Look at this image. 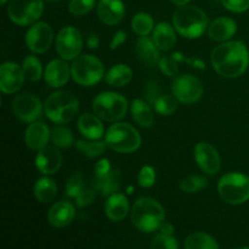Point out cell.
Masks as SVG:
<instances>
[{"mask_svg": "<svg viewBox=\"0 0 249 249\" xmlns=\"http://www.w3.org/2000/svg\"><path fill=\"white\" fill-rule=\"evenodd\" d=\"M51 139V130L43 122H33L24 131V141L31 150L40 151L48 146Z\"/></svg>", "mask_w": 249, "mask_h": 249, "instance_id": "obj_20", "label": "cell"}, {"mask_svg": "<svg viewBox=\"0 0 249 249\" xmlns=\"http://www.w3.org/2000/svg\"><path fill=\"white\" fill-rule=\"evenodd\" d=\"M218 192L226 203H246L249 199V177L242 173H228L219 180Z\"/></svg>", "mask_w": 249, "mask_h": 249, "instance_id": "obj_7", "label": "cell"}, {"mask_svg": "<svg viewBox=\"0 0 249 249\" xmlns=\"http://www.w3.org/2000/svg\"><path fill=\"white\" fill-rule=\"evenodd\" d=\"M44 12L43 0H10L7 15L15 24L31 26Z\"/></svg>", "mask_w": 249, "mask_h": 249, "instance_id": "obj_9", "label": "cell"}, {"mask_svg": "<svg viewBox=\"0 0 249 249\" xmlns=\"http://www.w3.org/2000/svg\"><path fill=\"white\" fill-rule=\"evenodd\" d=\"M131 78H133V71L124 63L112 66L107 74L105 75V80L107 84L113 88L125 87L131 82Z\"/></svg>", "mask_w": 249, "mask_h": 249, "instance_id": "obj_28", "label": "cell"}, {"mask_svg": "<svg viewBox=\"0 0 249 249\" xmlns=\"http://www.w3.org/2000/svg\"><path fill=\"white\" fill-rule=\"evenodd\" d=\"M112 169L111 163L107 158H104V160H100L99 162L96 163L94 168V174H102V173L109 172Z\"/></svg>", "mask_w": 249, "mask_h": 249, "instance_id": "obj_45", "label": "cell"}, {"mask_svg": "<svg viewBox=\"0 0 249 249\" xmlns=\"http://www.w3.org/2000/svg\"><path fill=\"white\" fill-rule=\"evenodd\" d=\"M51 141H53L56 147H71L73 143H75L74 134L70 128H66V126L62 125L55 126L51 130Z\"/></svg>", "mask_w": 249, "mask_h": 249, "instance_id": "obj_35", "label": "cell"}, {"mask_svg": "<svg viewBox=\"0 0 249 249\" xmlns=\"http://www.w3.org/2000/svg\"><path fill=\"white\" fill-rule=\"evenodd\" d=\"M173 95L184 105H192L198 101L204 91L203 84L192 74H181L174 78L172 84Z\"/></svg>", "mask_w": 249, "mask_h": 249, "instance_id": "obj_10", "label": "cell"}, {"mask_svg": "<svg viewBox=\"0 0 249 249\" xmlns=\"http://www.w3.org/2000/svg\"><path fill=\"white\" fill-rule=\"evenodd\" d=\"M75 218V208L71 202L60 201L53 204L48 213V221L53 228H66Z\"/></svg>", "mask_w": 249, "mask_h": 249, "instance_id": "obj_21", "label": "cell"}, {"mask_svg": "<svg viewBox=\"0 0 249 249\" xmlns=\"http://www.w3.org/2000/svg\"><path fill=\"white\" fill-rule=\"evenodd\" d=\"M145 96L150 104L155 105V102L157 101L158 97L160 96V88H158L157 83L156 82H148L147 83V85H146V88H145Z\"/></svg>", "mask_w": 249, "mask_h": 249, "instance_id": "obj_43", "label": "cell"}, {"mask_svg": "<svg viewBox=\"0 0 249 249\" xmlns=\"http://www.w3.org/2000/svg\"><path fill=\"white\" fill-rule=\"evenodd\" d=\"M174 5H178V6H182V5H187L191 0H170Z\"/></svg>", "mask_w": 249, "mask_h": 249, "instance_id": "obj_48", "label": "cell"}, {"mask_svg": "<svg viewBox=\"0 0 249 249\" xmlns=\"http://www.w3.org/2000/svg\"><path fill=\"white\" fill-rule=\"evenodd\" d=\"M92 109L105 122H118L128 112V100L123 95L113 91H105L92 101Z\"/></svg>", "mask_w": 249, "mask_h": 249, "instance_id": "obj_6", "label": "cell"}, {"mask_svg": "<svg viewBox=\"0 0 249 249\" xmlns=\"http://www.w3.org/2000/svg\"><path fill=\"white\" fill-rule=\"evenodd\" d=\"M165 212L160 202L151 197H141L131 208V221L138 230L153 232L164 221Z\"/></svg>", "mask_w": 249, "mask_h": 249, "instance_id": "obj_3", "label": "cell"}, {"mask_svg": "<svg viewBox=\"0 0 249 249\" xmlns=\"http://www.w3.org/2000/svg\"><path fill=\"white\" fill-rule=\"evenodd\" d=\"M151 249H179L178 241L173 236L158 233L151 242Z\"/></svg>", "mask_w": 249, "mask_h": 249, "instance_id": "obj_40", "label": "cell"}, {"mask_svg": "<svg viewBox=\"0 0 249 249\" xmlns=\"http://www.w3.org/2000/svg\"><path fill=\"white\" fill-rule=\"evenodd\" d=\"M178 61L177 56L173 53L172 56H164V57H160V63H158V67L162 71L163 74L168 75V77H178V73H179V67H178Z\"/></svg>", "mask_w": 249, "mask_h": 249, "instance_id": "obj_39", "label": "cell"}, {"mask_svg": "<svg viewBox=\"0 0 249 249\" xmlns=\"http://www.w3.org/2000/svg\"><path fill=\"white\" fill-rule=\"evenodd\" d=\"M223 5L231 12L241 14L249 9V0H221Z\"/></svg>", "mask_w": 249, "mask_h": 249, "instance_id": "obj_42", "label": "cell"}, {"mask_svg": "<svg viewBox=\"0 0 249 249\" xmlns=\"http://www.w3.org/2000/svg\"><path fill=\"white\" fill-rule=\"evenodd\" d=\"M125 15V6L122 0H100L97 4V16L102 23L116 26Z\"/></svg>", "mask_w": 249, "mask_h": 249, "instance_id": "obj_19", "label": "cell"}, {"mask_svg": "<svg viewBox=\"0 0 249 249\" xmlns=\"http://www.w3.org/2000/svg\"><path fill=\"white\" fill-rule=\"evenodd\" d=\"M173 26L184 38L197 39L208 29V17L199 7L182 5L173 14Z\"/></svg>", "mask_w": 249, "mask_h": 249, "instance_id": "obj_2", "label": "cell"}, {"mask_svg": "<svg viewBox=\"0 0 249 249\" xmlns=\"http://www.w3.org/2000/svg\"><path fill=\"white\" fill-rule=\"evenodd\" d=\"M235 249H249V247H247V246H245V247H238V248H235Z\"/></svg>", "mask_w": 249, "mask_h": 249, "instance_id": "obj_51", "label": "cell"}, {"mask_svg": "<svg viewBox=\"0 0 249 249\" xmlns=\"http://www.w3.org/2000/svg\"><path fill=\"white\" fill-rule=\"evenodd\" d=\"M131 116L133 119L142 128H150L155 122V114L150 105L141 99H136L131 102Z\"/></svg>", "mask_w": 249, "mask_h": 249, "instance_id": "obj_29", "label": "cell"}, {"mask_svg": "<svg viewBox=\"0 0 249 249\" xmlns=\"http://www.w3.org/2000/svg\"><path fill=\"white\" fill-rule=\"evenodd\" d=\"M96 0H71L68 4V11L73 16H84L95 7Z\"/></svg>", "mask_w": 249, "mask_h": 249, "instance_id": "obj_38", "label": "cell"}, {"mask_svg": "<svg viewBox=\"0 0 249 249\" xmlns=\"http://www.w3.org/2000/svg\"><path fill=\"white\" fill-rule=\"evenodd\" d=\"M160 50L157 48L153 39H150L148 36H140L135 41V53L139 60L148 67H153L160 63Z\"/></svg>", "mask_w": 249, "mask_h": 249, "instance_id": "obj_25", "label": "cell"}, {"mask_svg": "<svg viewBox=\"0 0 249 249\" xmlns=\"http://www.w3.org/2000/svg\"><path fill=\"white\" fill-rule=\"evenodd\" d=\"M126 38H128V34H126V32L124 31H118L114 33V36H112V40H111V44H109V46H111L112 50H116L117 48H119L121 45H123L124 43H125Z\"/></svg>", "mask_w": 249, "mask_h": 249, "instance_id": "obj_44", "label": "cell"}, {"mask_svg": "<svg viewBox=\"0 0 249 249\" xmlns=\"http://www.w3.org/2000/svg\"><path fill=\"white\" fill-rule=\"evenodd\" d=\"M214 71L224 78H238L247 71L249 50L240 40H228L219 44L211 53Z\"/></svg>", "mask_w": 249, "mask_h": 249, "instance_id": "obj_1", "label": "cell"}, {"mask_svg": "<svg viewBox=\"0 0 249 249\" xmlns=\"http://www.w3.org/2000/svg\"><path fill=\"white\" fill-rule=\"evenodd\" d=\"M158 230H160V232L163 233V235L172 236L173 233H174V226H173L170 223H168V221H163V223L160 224Z\"/></svg>", "mask_w": 249, "mask_h": 249, "instance_id": "obj_47", "label": "cell"}, {"mask_svg": "<svg viewBox=\"0 0 249 249\" xmlns=\"http://www.w3.org/2000/svg\"><path fill=\"white\" fill-rule=\"evenodd\" d=\"M45 1H49V2H57V1H61V0H45Z\"/></svg>", "mask_w": 249, "mask_h": 249, "instance_id": "obj_49", "label": "cell"}, {"mask_svg": "<svg viewBox=\"0 0 249 249\" xmlns=\"http://www.w3.org/2000/svg\"><path fill=\"white\" fill-rule=\"evenodd\" d=\"M237 31V24L232 18L229 17H218L209 23L207 33L214 41H228L232 38Z\"/></svg>", "mask_w": 249, "mask_h": 249, "instance_id": "obj_23", "label": "cell"}, {"mask_svg": "<svg viewBox=\"0 0 249 249\" xmlns=\"http://www.w3.org/2000/svg\"><path fill=\"white\" fill-rule=\"evenodd\" d=\"M185 249H219V246L209 233L195 232L185 240Z\"/></svg>", "mask_w": 249, "mask_h": 249, "instance_id": "obj_31", "label": "cell"}, {"mask_svg": "<svg viewBox=\"0 0 249 249\" xmlns=\"http://www.w3.org/2000/svg\"><path fill=\"white\" fill-rule=\"evenodd\" d=\"M58 56L66 61H73L80 55L83 49V36L75 27H63L55 40Z\"/></svg>", "mask_w": 249, "mask_h": 249, "instance_id": "obj_11", "label": "cell"}, {"mask_svg": "<svg viewBox=\"0 0 249 249\" xmlns=\"http://www.w3.org/2000/svg\"><path fill=\"white\" fill-rule=\"evenodd\" d=\"M22 70H23L24 78L28 82L36 83L40 80L41 75H43V67H41V62L36 56H27L22 62Z\"/></svg>", "mask_w": 249, "mask_h": 249, "instance_id": "obj_34", "label": "cell"}, {"mask_svg": "<svg viewBox=\"0 0 249 249\" xmlns=\"http://www.w3.org/2000/svg\"><path fill=\"white\" fill-rule=\"evenodd\" d=\"M87 45H88V48L92 49V50H95V49L99 48V45H100L99 36H97L95 33H90L87 38Z\"/></svg>", "mask_w": 249, "mask_h": 249, "instance_id": "obj_46", "label": "cell"}, {"mask_svg": "<svg viewBox=\"0 0 249 249\" xmlns=\"http://www.w3.org/2000/svg\"><path fill=\"white\" fill-rule=\"evenodd\" d=\"M155 22L151 15L146 12H139L131 19V29L139 36H147L153 31Z\"/></svg>", "mask_w": 249, "mask_h": 249, "instance_id": "obj_33", "label": "cell"}, {"mask_svg": "<svg viewBox=\"0 0 249 249\" xmlns=\"http://www.w3.org/2000/svg\"><path fill=\"white\" fill-rule=\"evenodd\" d=\"M75 148L82 153L83 156L89 158H96L105 152L107 147L106 141L102 140H78L75 141Z\"/></svg>", "mask_w": 249, "mask_h": 249, "instance_id": "obj_32", "label": "cell"}, {"mask_svg": "<svg viewBox=\"0 0 249 249\" xmlns=\"http://www.w3.org/2000/svg\"><path fill=\"white\" fill-rule=\"evenodd\" d=\"M153 106L160 116H172L179 107V100L174 95H160Z\"/></svg>", "mask_w": 249, "mask_h": 249, "instance_id": "obj_36", "label": "cell"}, {"mask_svg": "<svg viewBox=\"0 0 249 249\" xmlns=\"http://www.w3.org/2000/svg\"><path fill=\"white\" fill-rule=\"evenodd\" d=\"M152 39L160 51H169L177 43L175 28L167 22H160L153 29Z\"/></svg>", "mask_w": 249, "mask_h": 249, "instance_id": "obj_27", "label": "cell"}, {"mask_svg": "<svg viewBox=\"0 0 249 249\" xmlns=\"http://www.w3.org/2000/svg\"><path fill=\"white\" fill-rule=\"evenodd\" d=\"M107 147L118 153H133L141 146V136L131 124L116 123L105 134Z\"/></svg>", "mask_w": 249, "mask_h": 249, "instance_id": "obj_5", "label": "cell"}, {"mask_svg": "<svg viewBox=\"0 0 249 249\" xmlns=\"http://www.w3.org/2000/svg\"><path fill=\"white\" fill-rule=\"evenodd\" d=\"M105 213L107 218L114 223L124 220L129 213V201L125 195L117 192L108 196L105 204Z\"/></svg>", "mask_w": 249, "mask_h": 249, "instance_id": "obj_26", "label": "cell"}, {"mask_svg": "<svg viewBox=\"0 0 249 249\" xmlns=\"http://www.w3.org/2000/svg\"><path fill=\"white\" fill-rule=\"evenodd\" d=\"M7 2V0H0V4L1 5H5Z\"/></svg>", "mask_w": 249, "mask_h": 249, "instance_id": "obj_50", "label": "cell"}, {"mask_svg": "<svg viewBox=\"0 0 249 249\" xmlns=\"http://www.w3.org/2000/svg\"><path fill=\"white\" fill-rule=\"evenodd\" d=\"M44 109V105L41 104L40 99L34 94L18 95L12 101V112L19 121L24 123H33L41 116Z\"/></svg>", "mask_w": 249, "mask_h": 249, "instance_id": "obj_12", "label": "cell"}, {"mask_svg": "<svg viewBox=\"0 0 249 249\" xmlns=\"http://www.w3.org/2000/svg\"><path fill=\"white\" fill-rule=\"evenodd\" d=\"M70 77H72L71 66H68L67 61L63 58L50 61L44 71V79L46 84L51 88L63 87L67 84Z\"/></svg>", "mask_w": 249, "mask_h": 249, "instance_id": "obj_17", "label": "cell"}, {"mask_svg": "<svg viewBox=\"0 0 249 249\" xmlns=\"http://www.w3.org/2000/svg\"><path fill=\"white\" fill-rule=\"evenodd\" d=\"M53 41V31L46 22L32 24L26 33V45L33 53H44Z\"/></svg>", "mask_w": 249, "mask_h": 249, "instance_id": "obj_14", "label": "cell"}, {"mask_svg": "<svg viewBox=\"0 0 249 249\" xmlns=\"http://www.w3.org/2000/svg\"><path fill=\"white\" fill-rule=\"evenodd\" d=\"M156 182V170L151 165H143L138 175V184L143 189H150Z\"/></svg>", "mask_w": 249, "mask_h": 249, "instance_id": "obj_41", "label": "cell"}, {"mask_svg": "<svg viewBox=\"0 0 249 249\" xmlns=\"http://www.w3.org/2000/svg\"><path fill=\"white\" fill-rule=\"evenodd\" d=\"M22 66L16 62H4L0 67V90L2 94H15L21 89L24 82Z\"/></svg>", "mask_w": 249, "mask_h": 249, "instance_id": "obj_15", "label": "cell"}, {"mask_svg": "<svg viewBox=\"0 0 249 249\" xmlns=\"http://www.w3.org/2000/svg\"><path fill=\"white\" fill-rule=\"evenodd\" d=\"M34 196L40 203H50L57 195V185L50 178H40L36 181L33 187Z\"/></svg>", "mask_w": 249, "mask_h": 249, "instance_id": "obj_30", "label": "cell"}, {"mask_svg": "<svg viewBox=\"0 0 249 249\" xmlns=\"http://www.w3.org/2000/svg\"><path fill=\"white\" fill-rule=\"evenodd\" d=\"M96 194L94 187H90L85 184L84 178L80 173H74L70 177L66 182V197L74 199L75 204L79 208L90 206L96 198Z\"/></svg>", "mask_w": 249, "mask_h": 249, "instance_id": "obj_13", "label": "cell"}, {"mask_svg": "<svg viewBox=\"0 0 249 249\" xmlns=\"http://www.w3.org/2000/svg\"><path fill=\"white\" fill-rule=\"evenodd\" d=\"M71 74L82 87H92L104 78V63L94 55H79L71 65Z\"/></svg>", "mask_w": 249, "mask_h": 249, "instance_id": "obj_8", "label": "cell"}, {"mask_svg": "<svg viewBox=\"0 0 249 249\" xmlns=\"http://www.w3.org/2000/svg\"><path fill=\"white\" fill-rule=\"evenodd\" d=\"M92 187L97 194L104 197L117 194L121 187V173L119 170L111 169L109 172L102 173V174H94Z\"/></svg>", "mask_w": 249, "mask_h": 249, "instance_id": "obj_22", "label": "cell"}, {"mask_svg": "<svg viewBox=\"0 0 249 249\" xmlns=\"http://www.w3.org/2000/svg\"><path fill=\"white\" fill-rule=\"evenodd\" d=\"M207 185H208V180L204 177H201V175H190V177L185 178V179L180 181L179 187L185 194H195V192L203 190Z\"/></svg>", "mask_w": 249, "mask_h": 249, "instance_id": "obj_37", "label": "cell"}, {"mask_svg": "<svg viewBox=\"0 0 249 249\" xmlns=\"http://www.w3.org/2000/svg\"><path fill=\"white\" fill-rule=\"evenodd\" d=\"M79 111V100L72 92L58 90L53 92L44 104V112L51 122L66 124L73 121Z\"/></svg>", "mask_w": 249, "mask_h": 249, "instance_id": "obj_4", "label": "cell"}, {"mask_svg": "<svg viewBox=\"0 0 249 249\" xmlns=\"http://www.w3.org/2000/svg\"><path fill=\"white\" fill-rule=\"evenodd\" d=\"M62 165V155L56 147L46 146L38 151L36 157V167L41 174L53 175L60 170Z\"/></svg>", "mask_w": 249, "mask_h": 249, "instance_id": "obj_18", "label": "cell"}, {"mask_svg": "<svg viewBox=\"0 0 249 249\" xmlns=\"http://www.w3.org/2000/svg\"><path fill=\"white\" fill-rule=\"evenodd\" d=\"M78 130L89 140H101L105 136V126L102 124V119L99 118L96 114L84 113L78 118Z\"/></svg>", "mask_w": 249, "mask_h": 249, "instance_id": "obj_24", "label": "cell"}, {"mask_svg": "<svg viewBox=\"0 0 249 249\" xmlns=\"http://www.w3.org/2000/svg\"><path fill=\"white\" fill-rule=\"evenodd\" d=\"M195 160L203 173L215 175L220 170L221 160L219 152L208 142H198L195 147Z\"/></svg>", "mask_w": 249, "mask_h": 249, "instance_id": "obj_16", "label": "cell"}]
</instances>
